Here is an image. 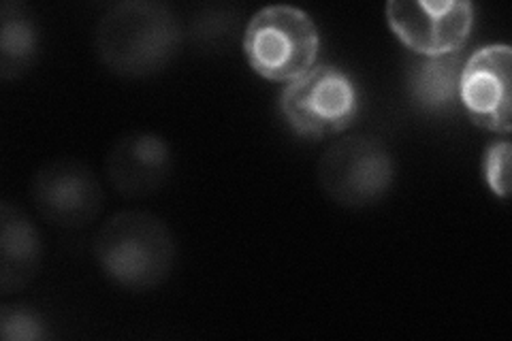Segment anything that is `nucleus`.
I'll return each mask as SVG.
<instances>
[{
    "instance_id": "obj_8",
    "label": "nucleus",
    "mask_w": 512,
    "mask_h": 341,
    "mask_svg": "<svg viewBox=\"0 0 512 341\" xmlns=\"http://www.w3.org/2000/svg\"><path fill=\"white\" fill-rule=\"evenodd\" d=\"M459 103L468 118L489 133L508 137L512 131V47L493 43L463 62Z\"/></svg>"
},
{
    "instance_id": "obj_6",
    "label": "nucleus",
    "mask_w": 512,
    "mask_h": 341,
    "mask_svg": "<svg viewBox=\"0 0 512 341\" xmlns=\"http://www.w3.org/2000/svg\"><path fill=\"white\" fill-rule=\"evenodd\" d=\"M387 24L421 58L459 54L474 28L470 0H389Z\"/></svg>"
},
{
    "instance_id": "obj_11",
    "label": "nucleus",
    "mask_w": 512,
    "mask_h": 341,
    "mask_svg": "<svg viewBox=\"0 0 512 341\" xmlns=\"http://www.w3.org/2000/svg\"><path fill=\"white\" fill-rule=\"evenodd\" d=\"M459 54L421 58L410 64L408 92L414 105L425 113H446L459 103V79L463 71Z\"/></svg>"
},
{
    "instance_id": "obj_12",
    "label": "nucleus",
    "mask_w": 512,
    "mask_h": 341,
    "mask_svg": "<svg viewBox=\"0 0 512 341\" xmlns=\"http://www.w3.org/2000/svg\"><path fill=\"white\" fill-rule=\"evenodd\" d=\"M39 54V26L20 3L0 9V75L5 81L24 75Z\"/></svg>"
},
{
    "instance_id": "obj_7",
    "label": "nucleus",
    "mask_w": 512,
    "mask_h": 341,
    "mask_svg": "<svg viewBox=\"0 0 512 341\" xmlns=\"http://www.w3.org/2000/svg\"><path fill=\"white\" fill-rule=\"evenodd\" d=\"M30 199L47 222L62 229H79L99 218L105 192L99 177L84 162L58 158L32 177Z\"/></svg>"
},
{
    "instance_id": "obj_4",
    "label": "nucleus",
    "mask_w": 512,
    "mask_h": 341,
    "mask_svg": "<svg viewBox=\"0 0 512 341\" xmlns=\"http://www.w3.org/2000/svg\"><path fill=\"white\" fill-rule=\"evenodd\" d=\"M397 162L378 137L350 135L331 143L320 156L316 177L327 197L342 207L361 209L391 192Z\"/></svg>"
},
{
    "instance_id": "obj_1",
    "label": "nucleus",
    "mask_w": 512,
    "mask_h": 341,
    "mask_svg": "<svg viewBox=\"0 0 512 341\" xmlns=\"http://www.w3.org/2000/svg\"><path fill=\"white\" fill-rule=\"evenodd\" d=\"M184 28L169 5L158 0H124L111 5L94 30V52L120 77H148L178 56Z\"/></svg>"
},
{
    "instance_id": "obj_10",
    "label": "nucleus",
    "mask_w": 512,
    "mask_h": 341,
    "mask_svg": "<svg viewBox=\"0 0 512 341\" xmlns=\"http://www.w3.org/2000/svg\"><path fill=\"white\" fill-rule=\"evenodd\" d=\"M43 261V243L37 226L20 207L0 205V288L5 295L24 288Z\"/></svg>"
},
{
    "instance_id": "obj_3",
    "label": "nucleus",
    "mask_w": 512,
    "mask_h": 341,
    "mask_svg": "<svg viewBox=\"0 0 512 341\" xmlns=\"http://www.w3.org/2000/svg\"><path fill=\"white\" fill-rule=\"evenodd\" d=\"M320 32L312 15L291 5L256 11L244 30L250 69L274 84H291L316 67Z\"/></svg>"
},
{
    "instance_id": "obj_13",
    "label": "nucleus",
    "mask_w": 512,
    "mask_h": 341,
    "mask_svg": "<svg viewBox=\"0 0 512 341\" xmlns=\"http://www.w3.org/2000/svg\"><path fill=\"white\" fill-rule=\"evenodd\" d=\"M0 333H3L5 341H41L50 335L43 318L26 305H3Z\"/></svg>"
},
{
    "instance_id": "obj_2",
    "label": "nucleus",
    "mask_w": 512,
    "mask_h": 341,
    "mask_svg": "<svg viewBox=\"0 0 512 341\" xmlns=\"http://www.w3.org/2000/svg\"><path fill=\"white\" fill-rule=\"evenodd\" d=\"M92 254L107 280L143 292L169 278L178 248L171 229L158 216L120 211L96 233Z\"/></svg>"
},
{
    "instance_id": "obj_14",
    "label": "nucleus",
    "mask_w": 512,
    "mask_h": 341,
    "mask_svg": "<svg viewBox=\"0 0 512 341\" xmlns=\"http://www.w3.org/2000/svg\"><path fill=\"white\" fill-rule=\"evenodd\" d=\"M510 154H512L510 141L502 139L489 145L483 160L487 186L491 188L495 197L500 199H508L510 194Z\"/></svg>"
},
{
    "instance_id": "obj_5",
    "label": "nucleus",
    "mask_w": 512,
    "mask_h": 341,
    "mask_svg": "<svg viewBox=\"0 0 512 341\" xmlns=\"http://www.w3.org/2000/svg\"><path fill=\"white\" fill-rule=\"evenodd\" d=\"M359 107L357 84L346 71L331 64H316L312 71L286 84L280 96L286 124L308 139L348 131L359 116Z\"/></svg>"
},
{
    "instance_id": "obj_9",
    "label": "nucleus",
    "mask_w": 512,
    "mask_h": 341,
    "mask_svg": "<svg viewBox=\"0 0 512 341\" xmlns=\"http://www.w3.org/2000/svg\"><path fill=\"white\" fill-rule=\"evenodd\" d=\"M107 180L122 197H148L165 186L173 169V154L165 137L152 131L122 135L109 150Z\"/></svg>"
}]
</instances>
